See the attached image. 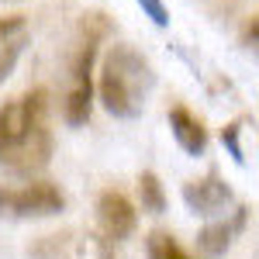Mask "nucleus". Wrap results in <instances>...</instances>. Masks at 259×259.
<instances>
[{"instance_id":"nucleus-1","label":"nucleus","mask_w":259,"mask_h":259,"mask_svg":"<svg viewBox=\"0 0 259 259\" xmlns=\"http://www.w3.org/2000/svg\"><path fill=\"white\" fill-rule=\"evenodd\" d=\"M52 159L49 94L28 90L0 107V166L11 173H38Z\"/></svg>"},{"instance_id":"nucleus-15","label":"nucleus","mask_w":259,"mask_h":259,"mask_svg":"<svg viewBox=\"0 0 259 259\" xmlns=\"http://www.w3.org/2000/svg\"><path fill=\"white\" fill-rule=\"evenodd\" d=\"M239 38H242V45H259V14L242 24V35H239Z\"/></svg>"},{"instance_id":"nucleus-12","label":"nucleus","mask_w":259,"mask_h":259,"mask_svg":"<svg viewBox=\"0 0 259 259\" xmlns=\"http://www.w3.org/2000/svg\"><path fill=\"white\" fill-rule=\"evenodd\" d=\"M221 142H225V149L232 152V159L239 162V166H245V152H242V145H239V121L225 124V132H221Z\"/></svg>"},{"instance_id":"nucleus-7","label":"nucleus","mask_w":259,"mask_h":259,"mask_svg":"<svg viewBox=\"0 0 259 259\" xmlns=\"http://www.w3.org/2000/svg\"><path fill=\"white\" fill-rule=\"evenodd\" d=\"M169 132H173V139L177 145L187 152V156H204L207 152V128H204V121L197 114H190L183 104H177L173 111H169Z\"/></svg>"},{"instance_id":"nucleus-11","label":"nucleus","mask_w":259,"mask_h":259,"mask_svg":"<svg viewBox=\"0 0 259 259\" xmlns=\"http://www.w3.org/2000/svg\"><path fill=\"white\" fill-rule=\"evenodd\" d=\"M24 45H28L24 35H18V38H11V41H4V45H0V87H4V80L14 73V66H18Z\"/></svg>"},{"instance_id":"nucleus-3","label":"nucleus","mask_w":259,"mask_h":259,"mask_svg":"<svg viewBox=\"0 0 259 259\" xmlns=\"http://www.w3.org/2000/svg\"><path fill=\"white\" fill-rule=\"evenodd\" d=\"M111 31V21L104 14H90L83 21V38L76 41V56L69 62V90L62 100V121L69 128H80L90 121L94 111V62H97V45Z\"/></svg>"},{"instance_id":"nucleus-2","label":"nucleus","mask_w":259,"mask_h":259,"mask_svg":"<svg viewBox=\"0 0 259 259\" xmlns=\"http://www.w3.org/2000/svg\"><path fill=\"white\" fill-rule=\"evenodd\" d=\"M152 87H156V69L135 45L114 41L104 52L100 76H97V97L111 118H118V121L142 118Z\"/></svg>"},{"instance_id":"nucleus-9","label":"nucleus","mask_w":259,"mask_h":259,"mask_svg":"<svg viewBox=\"0 0 259 259\" xmlns=\"http://www.w3.org/2000/svg\"><path fill=\"white\" fill-rule=\"evenodd\" d=\"M135 190H139L142 211H149V214H162V211H166V190H162V180L156 177L152 169L139 173V183H135Z\"/></svg>"},{"instance_id":"nucleus-6","label":"nucleus","mask_w":259,"mask_h":259,"mask_svg":"<svg viewBox=\"0 0 259 259\" xmlns=\"http://www.w3.org/2000/svg\"><path fill=\"white\" fill-rule=\"evenodd\" d=\"M183 204H187L194 214H200V218H214V214H221V211L232 204V187L211 169L204 180L183 183Z\"/></svg>"},{"instance_id":"nucleus-4","label":"nucleus","mask_w":259,"mask_h":259,"mask_svg":"<svg viewBox=\"0 0 259 259\" xmlns=\"http://www.w3.org/2000/svg\"><path fill=\"white\" fill-rule=\"evenodd\" d=\"M62 207H66V197L49 180L0 183V214H11V218H52Z\"/></svg>"},{"instance_id":"nucleus-14","label":"nucleus","mask_w":259,"mask_h":259,"mask_svg":"<svg viewBox=\"0 0 259 259\" xmlns=\"http://www.w3.org/2000/svg\"><path fill=\"white\" fill-rule=\"evenodd\" d=\"M139 7L152 18V24H159V28L169 24V11H166V4H162V0H139Z\"/></svg>"},{"instance_id":"nucleus-5","label":"nucleus","mask_w":259,"mask_h":259,"mask_svg":"<svg viewBox=\"0 0 259 259\" xmlns=\"http://www.w3.org/2000/svg\"><path fill=\"white\" fill-rule=\"evenodd\" d=\"M97 225L107 242H124L139 228V211L121 190H104L97 197Z\"/></svg>"},{"instance_id":"nucleus-10","label":"nucleus","mask_w":259,"mask_h":259,"mask_svg":"<svg viewBox=\"0 0 259 259\" xmlns=\"http://www.w3.org/2000/svg\"><path fill=\"white\" fill-rule=\"evenodd\" d=\"M145 256L149 259H197V256H190L169 232H162V228L145 235Z\"/></svg>"},{"instance_id":"nucleus-8","label":"nucleus","mask_w":259,"mask_h":259,"mask_svg":"<svg viewBox=\"0 0 259 259\" xmlns=\"http://www.w3.org/2000/svg\"><path fill=\"white\" fill-rule=\"evenodd\" d=\"M242 225H245V211L239 207V214L232 221H214V225H204L197 235V249L204 259H218L228 252V245H232V235L239 232Z\"/></svg>"},{"instance_id":"nucleus-13","label":"nucleus","mask_w":259,"mask_h":259,"mask_svg":"<svg viewBox=\"0 0 259 259\" xmlns=\"http://www.w3.org/2000/svg\"><path fill=\"white\" fill-rule=\"evenodd\" d=\"M24 35V18L21 14H7V18H0V45L11 38H18Z\"/></svg>"}]
</instances>
